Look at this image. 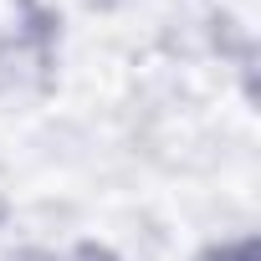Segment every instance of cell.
I'll return each instance as SVG.
<instances>
[{
    "label": "cell",
    "mask_w": 261,
    "mask_h": 261,
    "mask_svg": "<svg viewBox=\"0 0 261 261\" xmlns=\"http://www.w3.org/2000/svg\"><path fill=\"white\" fill-rule=\"evenodd\" d=\"M57 87V51L26 41L21 31H0V97L21 102Z\"/></svg>",
    "instance_id": "6da1fadb"
},
{
    "label": "cell",
    "mask_w": 261,
    "mask_h": 261,
    "mask_svg": "<svg viewBox=\"0 0 261 261\" xmlns=\"http://www.w3.org/2000/svg\"><path fill=\"white\" fill-rule=\"evenodd\" d=\"M205 41H210V51H215L220 62H230V67H236L246 102H256V92H261V87H256V62H261L256 31H251L236 11H210V16H205Z\"/></svg>",
    "instance_id": "7a4b0ae2"
},
{
    "label": "cell",
    "mask_w": 261,
    "mask_h": 261,
    "mask_svg": "<svg viewBox=\"0 0 261 261\" xmlns=\"http://www.w3.org/2000/svg\"><path fill=\"white\" fill-rule=\"evenodd\" d=\"M26 41L36 46H51L62 51V31H67V11H62V0H16V26Z\"/></svg>",
    "instance_id": "3957f363"
},
{
    "label": "cell",
    "mask_w": 261,
    "mask_h": 261,
    "mask_svg": "<svg viewBox=\"0 0 261 261\" xmlns=\"http://www.w3.org/2000/svg\"><path fill=\"white\" fill-rule=\"evenodd\" d=\"M190 261H261V241L256 236H230V241H205Z\"/></svg>",
    "instance_id": "277c9868"
},
{
    "label": "cell",
    "mask_w": 261,
    "mask_h": 261,
    "mask_svg": "<svg viewBox=\"0 0 261 261\" xmlns=\"http://www.w3.org/2000/svg\"><path fill=\"white\" fill-rule=\"evenodd\" d=\"M62 261H123L108 241H77V246H67L62 251Z\"/></svg>",
    "instance_id": "5b68a950"
},
{
    "label": "cell",
    "mask_w": 261,
    "mask_h": 261,
    "mask_svg": "<svg viewBox=\"0 0 261 261\" xmlns=\"http://www.w3.org/2000/svg\"><path fill=\"white\" fill-rule=\"evenodd\" d=\"M0 261H62V251H51V246H16V251H6Z\"/></svg>",
    "instance_id": "8992f818"
},
{
    "label": "cell",
    "mask_w": 261,
    "mask_h": 261,
    "mask_svg": "<svg viewBox=\"0 0 261 261\" xmlns=\"http://www.w3.org/2000/svg\"><path fill=\"white\" fill-rule=\"evenodd\" d=\"M92 6H113V0H92Z\"/></svg>",
    "instance_id": "52a82bcc"
}]
</instances>
